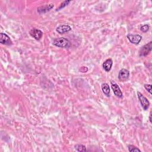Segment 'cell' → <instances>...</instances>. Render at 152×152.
<instances>
[{"instance_id":"cell-2","label":"cell","mask_w":152,"mask_h":152,"mask_svg":"<svg viewBox=\"0 0 152 152\" xmlns=\"http://www.w3.org/2000/svg\"><path fill=\"white\" fill-rule=\"evenodd\" d=\"M151 48H152V42L151 41L148 43L144 45L141 48L139 52V56L140 57L147 56L151 52Z\"/></svg>"},{"instance_id":"cell-16","label":"cell","mask_w":152,"mask_h":152,"mask_svg":"<svg viewBox=\"0 0 152 152\" xmlns=\"http://www.w3.org/2000/svg\"><path fill=\"white\" fill-rule=\"evenodd\" d=\"M149 30V26L148 24H144L140 27V30L144 33L147 32V31Z\"/></svg>"},{"instance_id":"cell-18","label":"cell","mask_w":152,"mask_h":152,"mask_svg":"<svg viewBox=\"0 0 152 152\" xmlns=\"http://www.w3.org/2000/svg\"><path fill=\"white\" fill-rule=\"evenodd\" d=\"M149 120H150V122L151 123L152 121H151V113H150V116H149Z\"/></svg>"},{"instance_id":"cell-4","label":"cell","mask_w":152,"mask_h":152,"mask_svg":"<svg viewBox=\"0 0 152 152\" xmlns=\"http://www.w3.org/2000/svg\"><path fill=\"white\" fill-rule=\"evenodd\" d=\"M129 71L125 68L121 69L118 74V78L121 82L126 81L129 78Z\"/></svg>"},{"instance_id":"cell-1","label":"cell","mask_w":152,"mask_h":152,"mask_svg":"<svg viewBox=\"0 0 152 152\" xmlns=\"http://www.w3.org/2000/svg\"><path fill=\"white\" fill-rule=\"evenodd\" d=\"M52 44L55 46L62 48H68L71 46L70 41L65 37H59L53 40Z\"/></svg>"},{"instance_id":"cell-17","label":"cell","mask_w":152,"mask_h":152,"mask_svg":"<svg viewBox=\"0 0 152 152\" xmlns=\"http://www.w3.org/2000/svg\"><path fill=\"white\" fill-rule=\"evenodd\" d=\"M144 88L149 92V93L150 94H151L152 93H151V84H144Z\"/></svg>"},{"instance_id":"cell-14","label":"cell","mask_w":152,"mask_h":152,"mask_svg":"<svg viewBox=\"0 0 152 152\" xmlns=\"http://www.w3.org/2000/svg\"><path fill=\"white\" fill-rule=\"evenodd\" d=\"M70 2H71V1H68V0H66V1H64L62 2L61 3V4L59 5V7H58V8H56V11L60 10H61L62 8L65 7H66V5H68Z\"/></svg>"},{"instance_id":"cell-9","label":"cell","mask_w":152,"mask_h":152,"mask_svg":"<svg viewBox=\"0 0 152 152\" xmlns=\"http://www.w3.org/2000/svg\"><path fill=\"white\" fill-rule=\"evenodd\" d=\"M54 7V5L53 4H46L45 5L40 6L37 8V12L39 14H44L46 13L49 11H50Z\"/></svg>"},{"instance_id":"cell-13","label":"cell","mask_w":152,"mask_h":152,"mask_svg":"<svg viewBox=\"0 0 152 152\" xmlns=\"http://www.w3.org/2000/svg\"><path fill=\"white\" fill-rule=\"evenodd\" d=\"M75 149L78 151H86V147L85 145L81 144H77L74 145Z\"/></svg>"},{"instance_id":"cell-10","label":"cell","mask_w":152,"mask_h":152,"mask_svg":"<svg viewBox=\"0 0 152 152\" xmlns=\"http://www.w3.org/2000/svg\"><path fill=\"white\" fill-rule=\"evenodd\" d=\"M71 30V27L68 24H61L57 27L56 30L59 34H64Z\"/></svg>"},{"instance_id":"cell-7","label":"cell","mask_w":152,"mask_h":152,"mask_svg":"<svg viewBox=\"0 0 152 152\" xmlns=\"http://www.w3.org/2000/svg\"><path fill=\"white\" fill-rule=\"evenodd\" d=\"M29 33L31 37H33L37 40H40L43 36V32L40 30L36 28H33L31 29L30 30Z\"/></svg>"},{"instance_id":"cell-15","label":"cell","mask_w":152,"mask_h":152,"mask_svg":"<svg viewBox=\"0 0 152 152\" xmlns=\"http://www.w3.org/2000/svg\"><path fill=\"white\" fill-rule=\"evenodd\" d=\"M128 147L129 151H131V152H132V151H141V150L138 148L136 147L135 146H134L133 145H129L128 146Z\"/></svg>"},{"instance_id":"cell-5","label":"cell","mask_w":152,"mask_h":152,"mask_svg":"<svg viewBox=\"0 0 152 152\" xmlns=\"http://www.w3.org/2000/svg\"><path fill=\"white\" fill-rule=\"evenodd\" d=\"M126 37L131 43L135 45H138L142 39V37L140 34H128Z\"/></svg>"},{"instance_id":"cell-6","label":"cell","mask_w":152,"mask_h":152,"mask_svg":"<svg viewBox=\"0 0 152 152\" xmlns=\"http://www.w3.org/2000/svg\"><path fill=\"white\" fill-rule=\"evenodd\" d=\"M110 84H111L112 88L113 90V91L115 95L119 98L122 97L123 94H122V92L121 91L119 86L114 81H112V80L110 81Z\"/></svg>"},{"instance_id":"cell-11","label":"cell","mask_w":152,"mask_h":152,"mask_svg":"<svg viewBox=\"0 0 152 152\" xmlns=\"http://www.w3.org/2000/svg\"><path fill=\"white\" fill-rule=\"evenodd\" d=\"M113 65V61L111 58H109L107 59L103 63V69L106 71V72H109L110 71L112 66Z\"/></svg>"},{"instance_id":"cell-12","label":"cell","mask_w":152,"mask_h":152,"mask_svg":"<svg viewBox=\"0 0 152 152\" xmlns=\"http://www.w3.org/2000/svg\"><path fill=\"white\" fill-rule=\"evenodd\" d=\"M102 90L105 96L107 97L110 96V87L107 83H104L102 84Z\"/></svg>"},{"instance_id":"cell-8","label":"cell","mask_w":152,"mask_h":152,"mask_svg":"<svg viewBox=\"0 0 152 152\" xmlns=\"http://www.w3.org/2000/svg\"><path fill=\"white\" fill-rule=\"evenodd\" d=\"M1 38H0V43L3 45H11L12 44V42L10 37L6 33H1Z\"/></svg>"},{"instance_id":"cell-3","label":"cell","mask_w":152,"mask_h":152,"mask_svg":"<svg viewBox=\"0 0 152 152\" xmlns=\"http://www.w3.org/2000/svg\"><path fill=\"white\" fill-rule=\"evenodd\" d=\"M137 96H138L139 101H140V103L141 104L142 107L143 108V109L144 110H147L148 109L149 106H150V102H149V101L140 92L137 91Z\"/></svg>"}]
</instances>
